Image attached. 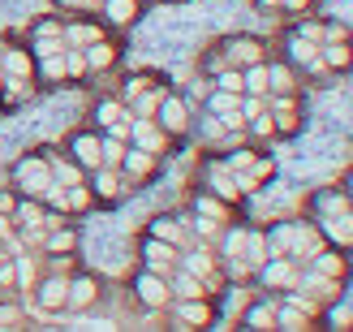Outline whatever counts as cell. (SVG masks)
I'll list each match as a JSON object with an SVG mask.
<instances>
[{
	"instance_id": "6da1fadb",
	"label": "cell",
	"mask_w": 353,
	"mask_h": 332,
	"mask_svg": "<svg viewBox=\"0 0 353 332\" xmlns=\"http://www.w3.org/2000/svg\"><path fill=\"white\" fill-rule=\"evenodd\" d=\"M17 177H22V186L30 190V195H48L52 190V168L43 160H26L22 168H17Z\"/></svg>"
},
{
	"instance_id": "7a4b0ae2",
	"label": "cell",
	"mask_w": 353,
	"mask_h": 332,
	"mask_svg": "<svg viewBox=\"0 0 353 332\" xmlns=\"http://www.w3.org/2000/svg\"><path fill=\"white\" fill-rule=\"evenodd\" d=\"M138 293H143V302H147V306H164L172 289L160 281V276H143V281H138Z\"/></svg>"
},
{
	"instance_id": "3957f363",
	"label": "cell",
	"mask_w": 353,
	"mask_h": 332,
	"mask_svg": "<svg viewBox=\"0 0 353 332\" xmlns=\"http://www.w3.org/2000/svg\"><path fill=\"white\" fill-rule=\"evenodd\" d=\"M39 306H43V311H61V306H69V285H65V281H48V285L39 289Z\"/></svg>"
},
{
	"instance_id": "277c9868",
	"label": "cell",
	"mask_w": 353,
	"mask_h": 332,
	"mask_svg": "<svg viewBox=\"0 0 353 332\" xmlns=\"http://www.w3.org/2000/svg\"><path fill=\"white\" fill-rule=\"evenodd\" d=\"M172 259H176L172 242H160V237H155L151 246H147V264H151L155 272H168V268H172Z\"/></svg>"
},
{
	"instance_id": "5b68a950",
	"label": "cell",
	"mask_w": 353,
	"mask_h": 332,
	"mask_svg": "<svg viewBox=\"0 0 353 332\" xmlns=\"http://www.w3.org/2000/svg\"><path fill=\"white\" fill-rule=\"evenodd\" d=\"M160 121H164L168 134H181L185 130V108L176 99H160Z\"/></svg>"
},
{
	"instance_id": "8992f818",
	"label": "cell",
	"mask_w": 353,
	"mask_h": 332,
	"mask_svg": "<svg viewBox=\"0 0 353 332\" xmlns=\"http://www.w3.org/2000/svg\"><path fill=\"white\" fill-rule=\"evenodd\" d=\"M134 138L143 143V151H160L164 147V130H155L151 121H134Z\"/></svg>"
},
{
	"instance_id": "52a82bcc",
	"label": "cell",
	"mask_w": 353,
	"mask_h": 332,
	"mask_svg": "<svg viewBox=\"0 0 353 332\" xmlns=\"http://www.w3.org/2000/svg\"><path fill=\"white\" fill-rule=\"evenodd\" d=\"M78 164L82 168H99L103 164V151H99L95 138H78Z\"/></svg>"
},
{
	"instance_id": "ba28073f",
	"label": "cell",
	"mask_w": 353,
	"mask_h": 332,
	"mask_svg": "<svg viewBox=\"0 0 353 332\" xmlns=\"http://www.w3.org/2000/svg\"><path fill=\"white\" fill-rule=\"evenodd\" d=\"M263 281H268V285H293L297 268L293 264H272V268H263Z\"/></svg>"
},
{
	"instance_id": "9c48e42d",
	"label": "cell",
	"mask_w": 353,
	"mask_h": 332,
	"mask_svg": "<svg viewBox=\"0 0 353 332\" xmlns=\"http://www.w3.org/2000/svg\"><path fill=\"white\" fill-rule=\"evenodd\" d=\"M268 82H272V78H268V65H254L250 74L241 78V91H250V95H263V91H268Z\"/></svg>"
},
{
	"instance_id": "30bf717a",
	"label": "cell",
	"mask_w": 353,
	"mask_h": 332,
	"mask_svg": "<svg viewBox=\"0 0 353 332\" xmlns=\"http://www.w3.org/2000/svg\"><path fill=\"white\" fill-rule=\"evenodd\" d=\"M86 65H91V69H108V65H112V48L95 39L91 48H86Z\"/></svg>"
},
{
	"instance_id": "8fae6325",
	"label": "cell",
	"mask_w": 353,
	"mask_h": 332,
	"mask_svg": "<svg viewBox=\"0 0 353 332\" xmlns=\"http://www.w3.org/2000/svg\"><path fill=\"white\" fill-rule=\"evenodd\" d=\"M5 69L9 78H30V57L26 52H5Z\"/></svg>"
},
{
	"instance_id": "7c38bea8",
	"label": "cell",
	"mask_w": 353,
	"mask_h": 332,
	"mask_svg": "<svg viewBox=\"0 0 353 332\" xmlns=\"http://www.w3.org/2000/svg\"><path fill=\"white\" fill-rule=\"evenodd\" d=\"M99 298V289H95V281H78L74 289H69V302H74V306H91Z\"/></svg>"
},
{
	"instance_id": "4fadbf2b",
	"label": "cell",
	"mask_w": 353,
	"mask_h": 332,
	"mask_svg": "<svg viewBox=\"0 0 353 332\" xmlns=\"http://www.w3.org/2000/svg\"><path fill=\"white\" fill-rule=\"evenodd\" d=\"M121 160H125V173H138V177L151 173V151H130V155H121Z\"/></svg>"
},
{
	"instance_id": "5bb4252c",
	"label": "cell",
	"mask_w": 353,
	"mask_h": 332,
	"mask_svg": "<svg viewBox=\"0 0 353 332\" xmlns=\"http://www.w3.org/2000/svg\"><path fill=\"white\" fill-rule=\"evenodd\" d=\"M233 61H237V65H259V43H254V39H241V43L233 48Z\"/></svg>"
},
{
	"instance_id": "9a60e30c",
	"label": "cell",
	"mask_w": 353,
	"mask_h": 332,
	"mask_svg": "<svg viewBox=\"0 0 353 332\" xmlns=\"http://www.w3.org/2000/svg\"><path fill=\"white\" fill-rule=\"evenodd\" d=\"M276 324H280V328H306V311H297V306H285V311L276 315Z\"/></svg>"
},
{
	"instance_id": "2e32d148",
	"label": "cell",
	"mask_w": 353,
	"mask_h": 332,
	"mask_svg": "<svg viewBox=\"0 0 353 332\" xmlns=\"http://www.w3.org/2000/svg\"><path fill=\"white\" fill-rule=\"evenodd\" d=\"M108 17H112V22H130V17H134V0H108Z\"/></svg>"
},
{
	"instance_id": "e0dca14e",
	"label": "cell",
	"mask_w": 353,
	"mask_h": 332,
	"mask_svg": "<svg viewBox=\"0 0 353 332\" xmlns=\"http://www.w3.org/2000/svg\"><path fill=\"white\" fill-rule=\"evenodd\" d=\"M181 320H190V324H207L211 311H207L203 302H185V306H181Z\"/></svg>"
},
{
	"instance_id": "ac0fdd59",
	"label": "cell",
	"mask_w": 353,
	"mask_h": 332,
	"mask_svg": "<svg viewBox=\"0 0 353 332\" xmlns=\"http://www.w3.org/2000/svg\"><path fill=\"white\" fill-rule=\"evenodd\" d=\"M185 272H190V276H207V272H211V259H207V255H190V259H185Z\"/></svg>"
},
{
	"instance_id": "d6986e66",
	"label": "cell",
	"mask_w": 353,
	"mask_h": 332,
	"mask_svg": "<svg viewBox=\"0 0 353 332\" xmlns=\"http://www.w3.org/2000/svg\"><path fill=\"white\" fill-rule=\"evenodd\" d=\"M250 324H254V328H276V311H272V306L250 311Z\"/></svg>"
},
{
	"instance_id": "ffe728a7",
	"label": "cell",
	"mask_w": 353,
	"mask_h": 332,
	"mask_svg": "<svg viewBox=\"0 0 353 332\" xmlns=\"http://www.w3.org/2000/svg\"><path fill=\"white\" fill-rule=\"evenodd\" d=\"M176 293H185V298H199V293H203V285H199V276H181V281H176Z\"/></svg>"
},
{
	"instance_id": "44dd1931",
	"label": "cell",
	"mask_w": 353,
	"mask_h": 332,
	"mask_svg": "<svg viewBox=\"0 0 353 332\" xmlns=\"http://www.w3.org/2000/svg\"><path fill=\"white\" fill-rule=\"evenodd\" d=\"M211 108H216L220 117H224V113H233V108H237V95H233V91H220L216 99H211Z\"/></svg>"
},
{
	"instance_id": "7402d4cb",
	"label": "cell",
	"mask_w": 353,
	"mask_h": 332,
	"mask_svg": "<svg viewBox=\"0 0 353 332\" xmlns=\"http://www.w3.org/2000/svg\"><path fill=\"white\" fill-rule=\"evenodd\" d=\"M155 237H160V242H181V229H176L172 220H160V224H155Z\"/></svg>"
},
{
	"instance_id": "603a6c76",
	"label": "cell",
	"mask_w": 353,
	"mask_h": 332,
	"mask_svg": "<svg viewBox=\"0 0 353 332\" xmlns=\"http://www.w3.org/2000/svg\"><path fill=\"white\" fill-rule=\"evenodd\" d=\"M327 233L336 237L341 246H349V216H341V220H332V224H327Z\"/></svg>"
},
{
	"instance_id": "cb8c5ba5",
	"label": "cell",
	"mask_w": 353,
	"mask_h": 332,
	"mask_svg": "<svg viewBox=\"0 0 353 332\" xmlns=\"http://www.w3.org/2000/svg\"><path fill=\"white\" fill-rule=\"evenodd\" d=\"M69 39H74V43H95L99 30L95 26H74V30H69Z\"/></svg>"
},
{
	"instance_id": "d4e9b609",
	"label": "cell",
	"mask_w": 353,
	"mask_h": 332,
	"mask_svg": "<svg viewBox=\"0 0 353 332\" xmlns=\"http://www.w3.org/2000/svg\"><path fill=\"white\" fill-rule=\"evenodd\" d=\"M52 177H61L65 186H74V182H78V168H74V164H52Z\"/></svg>"
},
{
	"instance_id": "484cf974",
	"label": "cell",
	"mask_w": 353,
	"mask_h": 332,
	"mask_svg": "<svg viewBox=\"0 0 353 332\" xmlns=\"http://www.w3.org/2000/svg\"><path fill=\"white\" fill-rule=\"evenodd\" d=\"M99 151H103V160H121V155H125L121 138H108V143H99Z\"/></svg>"
},
{
	"instance_id": "4316f807",
	"label": "cell",
	"mask_w": 353,
	"mask_h": 332,
	"mask_svg": "<svg viewBox=\"0 0 353 332\" xmlns=\"http://www.w3.org/2000/svg\"><path fill=\"white\" fill-rule=\"evenodd\" d=\"M319 272H327V276L336 272V276H341V272H345V264H341V259H332V255H319Z\"/></svg>"
},
{
	"instance_id": "83f0119b",
	"label": "cell",
	"mask_w": 353,
	"mask_h": 332,
	"mask_svg": "<svg viewBox=\"0 0 353 332\" xmlns=\"http://www.w3.org/2000/svg\"><path fill=\"white\" fill-rule=\"evenodd\" d=\"M254 164V151H237V155H228V168H250Z\"/></svg>"
},
{
	"instance_id": "f1b7e54d",
	"label": "cell",
	"mask_w": 353,
	"mask_h": 332,
	"mask_svg": "<svg viewBox=\"0 0 353 332\" xmlns=\"http://www.w3.org/2000/svg\"><path fill=\"white\" fill-rule=\"evenodd\" d=\"M99 121H103V126H117V121H121V108H117V104H103V108H99Z\"/></svg>"
},
{
	"instance_id": "f546056e",
	"label": "cell",
	"mask_w": 353,
	"mask_h": 332,
	"mask_svg": "<svg viewBox=\"0 0 353 332\" xmlns=\"http://www.w3.org/2000/svg\"><path fill=\"white\" fill-rule=\"evenodd\" d=\"M327 61L336 65V69H345V65H349V52H345V48H336V43H332V48H327Z\"/></svg>"
},
{
	"instance_id": "4dcf8cb0",
	"label": "cell",
	"mask_w": 353,
	"mask_h": 332,
	"mask_svg": "<svg viewBox=\"0 0 353 332\" xmlns=\"http://www.w3.org/2000/svg\"><path fill=\"white\" fill-rule=\"evenodd\" d=\"M241 246H245V233H228V237H224V251L233 255V259H237V251H241Z\"/></svg>"
},
{
	"instance_id": "1f68e13d",
	"label": "cell",
	"mask_w": 353,
	"mask_h": 332,
	"mask_svg": "<svg viewBox=\"0 0 353 332\" xmlns=\"http://www.w3.org/2000/svg\"><path fill=\"white\" fill-rule=\"evenodd\" d=\"M99 195H117V173H99Z\"/></svg>"
},
{
	"instance_id": "d6a6232c",
	"label": "cell",
	"mask_w": 353,
	"mask_h": 332,
	"mask_svg": "<svg viewBox=\"0 0 353 332\" xmlns=\"http://www.w3.org/2000/svg\"><path fill=\"white\" fill-rule=\"evenodd\" d=\"M48 246H52V251H69V246H74V233H52Z\"/></svg>"
},
{
	"instance_id": "836d02e7",
	"label": "cell",
	"mask_w": 353,
	"mask_h": 332,
	"mask_svg": "<svg viewBox=\"0 0 353 332\" xmlns=\"http://www.w3.org/2000/svg\"><path fill=\"white\" fill-rule=\"evenodd\" d=\"M160 99H164V95H147V99H138V113H143V117H151L155 108H160Z\"/></svg>"
},
{
	"instance_id": "e575fe53",
	"label": "cell",
	"mask_w": 353,
	"mask_h": 332,
	"mask_svg": "<svg viewBox=\"0 0 353 332\" xmlns=\"http://www.w3.org/2000/svg\"><path fill=\"white\" fill-rule=\"evenodd\" d=\"M65 69H69V74H82V69H86V57H78V52H69V57H65Z\"/></svg>"
},
{
	"instance_id": "d590c367",
	"label": "cell",
	"mask_w": 353,
	"mask_h": 332,
	"mask_svg": "<svg viewBox=\"0 0 353 332\" xmlns=\"http://www.w3.org/2000/svg\"><path fill=\"white\" fill-rule=\"evenodd\" d=\"M220 86H224V91H233V95H237V91H241V74H237V69H233V74H224V78H220Z\"/></svg>"
},
{
	"instance_id": "8d00e7d4",
	"label": "cell",
	"mask_w": 353,
	"mask_h": 332,
	"mask_svg": "<svg viewBox=\"0 0 353 332\" xmlns=\"http://www.w3.org/2000/svg\"><path fill=\"white\" fill-rule=\"evenodd\" d=\"M65 74V57H48V78H61Z\"/></svg>"
},
{
	"instance_id": "74e56055",
	"label": "cell",
	"mask_w": 353,
	"mask_h": 332,
	"mask_svg": "<svg viewBox=\"0 0 353 332\" xmlns=\"http://www.w3.org/2000/svg\"><path fill=\"white\" fill-rule=\"evenodd\" d=\"M57 52H61V48L52 43V35H43V39H39V57H57Z\"/></svg>"
},
{
	"instance_id": "f35d334b",
	"label": "cell",
	"mask_w": 353,
	"mask_h": 332,
	"mask_svg": "<svg viewBox=\"0 0 353 332\" xmlns=\"http://www.w3.org/2000/svg\"><path fill=\"white\" fill-rule=\"evenodd\" d=\"M250 264H263V242L250 237Z\"/></svg>"
},
{
	"instance_id": "ab89813d",
	"label": "cell",
	"mask_w": 353,
	"mask_h": 332,
	"mask_svg": "<svg viewBox=\"0 0 353 332\" xmlns=\"http://www.w3.org/2000/svg\"><path fill=\"white\" fill-rule=\"evenodd\" d=\"M263 113V104H259V95H250V99H245V117H259Z\"/></svg>"
},
{
	"instance_id": "60d3db41",
	"label": "cell",
	"mask_w": 353,
	"mask_h": 332,
	"mask_svg": "<svg viewBox=\"0 0 353 332\" xmlns=\"http://www.w3.org/2000/svg\"><path fill=\"white\" fill-rule=\"evenodd\" d=\"M22 220H30V224H43V216H39V207H22Z\"/></svg>"
},
{
	"instance_id": "b9f144b4",
	"label": "cell",
	"mask_w": 353,
	"mask_h": 332,
	"mask_svg": "<svg viewBox=\"0 0 353 332\" xmlns=\"http://www.w3.org/2000/svg\"><path fill=\"white\" fill-rule=\"evenodd\" d=\"M0 324H17V311L13 306H0Z\"/></svg>"
},
{
	"instance_id": "7bdbcfd3",
	"label": "cell",
	"mask_w": 353,
	"mask_h": 332,
	"mask_svg": "<svg viewBox=\"0 0 353 332\" xmlns=\"http://www.w3.org/2000/svg\"><path fill=\"white\" fill-rule=\"evenodd\" d=\"M332 324H341V328H345V324H349V306H341V311H332Z\"/></svg>"
},
{
	"instance_id": "ee69618b",
	"label": "cell",
	"mask_w": 353,
	"mask_h": 332,
	"mask_svg": "<svg viewBox=\"0 0 353 332\" xmlns=\"http://www.w3.org/2000/svg\"><path fill=\"white\" fill-rule=\"evenodd\" d=\"M0 237H13V229H9V220L0 216Z\"/></svg>"
}]
</instances>
